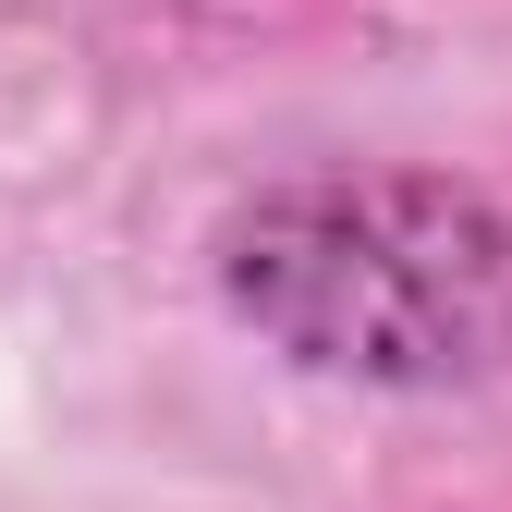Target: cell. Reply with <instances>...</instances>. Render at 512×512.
Here are the masks:
<instances>
[{
  "label": "cell",
  "instance_id": "1",
  "mask_svg": "<svg viewBox=\"0 0 512 512\" xmlns=\"http://www.w3.org/2000/svg\"><path fill=\"white\" fill-rule=\"evenodd\" d=\"M232 305L293 366L330 378H452L512 366V220L427 171H330L281 183L232 232Z\"/></svg>",
  "mask_w": 512,
  "mask_h": 512
}]
</instances>
